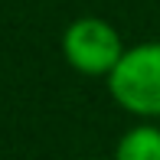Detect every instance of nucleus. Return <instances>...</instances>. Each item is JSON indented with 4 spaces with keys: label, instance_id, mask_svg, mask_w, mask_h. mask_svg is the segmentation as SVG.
<instances>
[{
    "label": "nucleus",
    "instance_id": "f257e3e1",
    "mask_svg": "<svg viewBox=\"0 0 160 160\" xmlns=\"http://www.w3.org/2000/svg\"><path fill=\"white\" fill-rule=\"evenodd\" d=\"M111 95L134 114H160V42L128 49L111 72Z\"/></svg>",
    "mask_w": 160,
    "mask_h": 160
},
{
    "label": "nucleus",
    "instance_id": "f03ea898",
    "mask_svg": "<svg viewBox=\"0 0 160 160\" xmlns=\"http://www.w3.org/2000/svg\"><path fill=\"white\" fill-rule=\"evenodd\" d=\"M65 59H69L72 69L85 72V75H111L118 69V62L124 59V49H121V39L105 20L85 17L75 20V23L65 30L62 39Z\"/></svg>",
    "mask_w": 160,
    "mask_h": 160
},
{
    "label": "nucleus",
    "instance_id": "7ed1b4c3",
    "mask_svg": "<svg viewBox=\"0 0 160 160\" xmlns=\"http://www.w3.org/2000/svg\"><path fill=\"white\" fill-rule=\"evenodd\" d=\"M114 160H160V131L157 128H134L121 137Z\"/></svg>",
    "mask_w": 160,
    "mask_h": 160
}]
</instances>
